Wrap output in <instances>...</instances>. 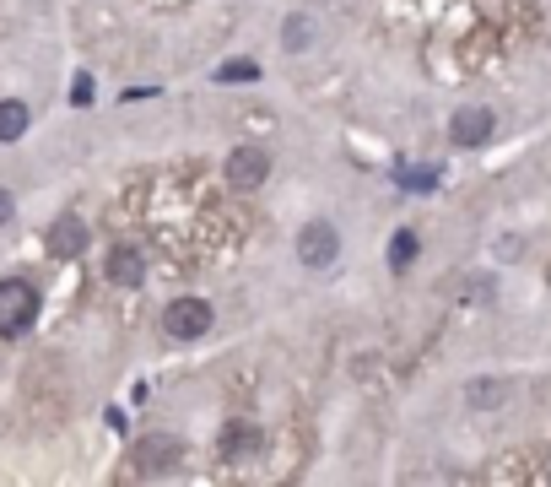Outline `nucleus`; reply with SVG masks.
Masks as SVG:
<instances>
[{
    "mask_svg": "<svg viewBox=\"0 0 551 487\" xmlns=\"http://www.w3.org/2000/svg\"><path fill=\"white\" fill-rule=\"evenodd\" d=\"M28 120H33V109L22 98H0V147L28 136Z\"/></svg>",
    "mask_w": 551,
    "mask_h": 487,
    "instance_id": "nucleus-10",
    "label": "nucleus"
},
{
    "mask_svg": "<svg viewBox=\"0 0 551 487\" xmlns=\"http://www.w3.org/2000/svg\"><path fill=\"white\" fill-rule=\"evenodd\" d=\"M503 401H508L503 379H470V385H465V406H470V412H492V406H503Z\"/></svg>",
    "mask_w": 551,
    "mask_h": 487,
    "instance_id": "nucleus-11",
    "label": "nucleus"
},
{
    "mask_svg": "<svg viewBox=\"0 0 551 487\" xmlns=\"http://www.w3.org/2000/svg\"><path fill=\"white\" fill-rule=\"evenodd\" d=\"M11 217H17V201H11V190H6V184H0V228H6Z\"/></svg>",
    "mask_w": 551,
    "mask_h": 487,
    "instance_id": "nucleus-16",
    "label": "nucleus"
},
{
    "mask_svg": "<svg viewBox=\"0 0 551 487\" xmlns=\"http://www.w3.org/2000/svg\"><path fill=\"white\" fill-rule=\"evenodd\" d=\"M265 174H271V152H265V147H233V152H227V184H233L238 195L260 190Z\"/></svg>",
    "mask_w": 551,
    "mask_h": 487,
    "instance_id": "nucleus-4",
    "label": "nucleus"
},
{
    "mask_svg": "<svg viewBox=\"0 0 551 487\" xmlns=\"http://www.w3.org/2000/svg\"><path fill=\"white\" fill-rule=\"evenodd\" d=\"M109 282H119V287H141V282H146L141 249H130V244H114V249H109Z\"/></svg>",
    "mask_w": 551,
    "mask_h": 487,
    "instance_id": "nucleus-9",
    "label": "nucleus"
},
{
    "mask_svg": "<svg viewBox=\"0 0 551 487\" xmlns=\"http://www.w3.org/2000/svg\"><path fill=\"white\" fill-rule=\"evenodd\" d=\"M335 255H341V233H335V222H325V217L303 222V233H298V260L303 266L325 271V266H335Z\"/></svg>",
    "mask_w": 551,
    "mask_h": 487,
    "instance_id": "nucleus-3",
    "label": "nucleus"
},
{
    "mask_svg": "<svg viewBox=\"0 0 551 487\" xmlns=\"http://www.w3.org/2000/svg\"><path fill=\"white\" fill-rule=\"evenodd\" d=\"M492 130H497V114L492 109H460L449 120V141H454V147H487Z\"/></svg>",
    "mask_w": 551,
    "mask_h": 487,
    "instance_id": "nucleus-5",
    "label": "nucleus"
},
{
    "mask_svg": "<svg viewBox=\"0 0 551 487\" xmlns=\"http://www.w3.org/2000/svg\"><path fill=\"white\" fill-rule=\"evenodd\" d=\"M416 249H422V239H416V228H400L395 239H389V271H411Z\"/></svg>",
    "mask_w": 551,
    "mask_h": 487,
    "instance_id": "nucleus-12",
    "label": "nucleus"
},
{
    "mask_svg": "<svg viewBox=\"0 0 551 487\" xmlns=\"http://www.w3.org/2000/svg\"><path fill=\"white\" fill-rule=\"evenodd\" d=\"M71 103H82V109L92 103V76H76V82H71Z\"/></svg>",
    "mask_w": 551,
    "mask_h": 487,
    "instance_id": "nucleus-15",
    "label": "nucleus"
},
{
    "mask_svg": "<svg viewBox=\"0 0 551 487\" xmlns=\"http://www.w3.org/2000/svg\"><path fill=\"white\" fill-rule=\"evenodd\" d=\"M38 320V287L22 282V276H6L0 282V336H28Z\"/></svg>",
    "mask_w": 551,
    "mask_h": 487,
    "instance_id": "nucleus-1",
    "label": "nucleus"
},
{
    "mask_svg": "<svg viewBox=\"0 0 551 487\" xmlns=\"http://www.w3.org/2000/svg\"><path fill=\"white\" fill-rule=\"evenodd\" d=\"M308 44H314V22H308V17H287V22H281V49H287V55H303Z\"/></svg>",
    "mask_w": 551,
    "mask_h": 487,
    "instance_id": "nucleus-13",
    "label": "nucleus"
},
{
    "mask_svg": "<svg viewBox=\"0 0 551 487\" xmlns=\"http://www.w3.org/2000/svg\"><path fill=\"white\" fill-rule=\"evenodd\" d=\"M211 325H217V314H211L206 298H173V304L163 309V331L173 341H200Z\"/></svg>",
    "mask_w": 551,
    "mask_h": 487,
    "instance_id": "nucleus-2",
    "label": "nucleus"
},
{
    "mask_svg": "<svg viewBox=\"0 0 551 487\" xmlns=\"http://www.w3.org/2000/svg\"><path fill=\"white\" fill-rule=\"evenodd\" d=\"M217 450H222V460L244 466V460H254V455L265 450V433L254 428V423H244V417H238V423H227V428H222V444H217Z\"/></svg>",
    "mask_w": 551,
    "mask_h": 487,
    "instance_id": "nucleus-6",
    "label": "nucleus"
},
{
    "mask_svg": "<svg viewBox=\"0 0 551 487\" xmlns=\"http://www.w3.org/2000/svg\"><path fill=\"white\" fill-rule=\"evenodd\" d=\"M82 249H87V222L76 212H65V217L49 222V255H55V260H76Z\"/></svg>",
    "mask_w": 551,
    "mask_h": 487,
    "instance_id": "nucleus-7",
    "label": "nucleus"
},
{
    "mask_svg": "<svg viewBox=\"0 0 551 487\" xmlns=\"http://www.w3.org/2000/svg\"><path fill=\"white\" fill-rule=\"evenodd\" d=\"M179 450H184L179 439H141L136 444V471L141 477H163V471L179 466Z\"/></svg>",
    "mask_w": 551,
    "mask_h": 487,
    "instance_id": "nucleus-8",
    "label": "nucleus"
},
{
    "mask_svg": "<svg viewBox=\"0 0 551 487\" xmlns=\"http://www.w3.org/2000/svg\"><path fill=\"white\" fill-rule=\"evenodd\" d=\"M217 82H260V65L254 60H227L217 71Z\"/></svg>",
    "mask_w": 551,
    "mask_h": 487,
    "instance_id": "nucleus-14",
    "label": "nucleus"
}]
</instances>
